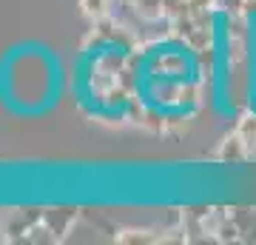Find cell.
<instances>
[{
	"instance_id": "cell-1",
	"label": "cell",
	"mask_w": 256,
	"mask_h": 245,
	"mask_svg": "<svg viewBox=\"0 0 256 245\" xmlns=\"http://www.w3.org/2000/svg\"><path fill=\"white\" fill-rule=\"evenodd\" d=\"M200 60L182 43H160L134 66L140 103L162 120H185L200 109Z\"/></svg>"
},
{
	"instance_id": "cell-2",
	"label": "cell",
	"mask_w": 256,
	"mask_h": 245,
	"mask_svg": "<svg viewBox=\"0 0 256 245\" xmlns=\"http://www.w3.org/2000/svg\"><path fill=\"white\" fill-rule=\"evenodd\" d=\"M63 94V63L43 43H20L0 57V106L14 117H43Z\"/></svg>"
},
{
	"instance_id": "cell-3",
	"label": "cell",
	"mask_w": 256,
	"mask_h": 245,
	"mask_svg": "<svg viewBox=\"0 0 256 245\" xmlns=\"http://www.w3.org/2000/svg\"><path fill=\"white\" fill-rule=\"evenodd\" d=\"M228 57V37H225V18H216V35H214V66H210V91H214V109L216 114L228 117L234 114V103H230V63Z\"/></svg>"
}]
</instances>
